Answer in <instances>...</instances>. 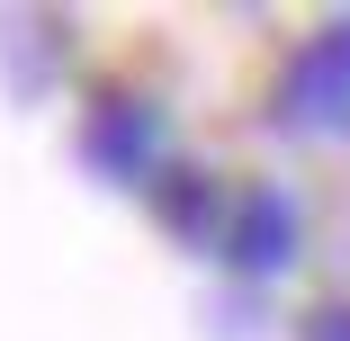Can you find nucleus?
<instances>
[{
  "label": "nucleus",
  "mask_w": 350,
  "mask_h": 341,
  "mask_svg": "<svg viewBox=\"0 0 350 341\" xmlns=\"http://www.w3.org/2000/svg\"><path fill=\"white\" fill-rule=\"evenodd\" d=\"M278 126H306V135L350 126V18H332L314 45H297L288 81H278Z\"/></svg>",
  "instance_id": "f257e3e1"
},
{
  "label": "nucleus",
  "mask_w": 350,
  "mask_h": 341,
  "mask_svg": "<svg viewBox=\"0 0 350 341\" xmlns=\"http://www.w3.org/2000/svg\"><path fill=\"white\" fill-rule=\"evenodd\" d=\"M81 162L99 180H162V108L153 99H135V90H108L81 126Z\"/></svg>",
  "instance_id": "f03ea898"
},
{
  "label": "nucleus",
  "mask_w": 350,
  "mask_h": 341,
  "mask_svg": "<svg viewBox=\"0 0 350 341\" xmlns=\"http://www.w3.org/2000/svg\"><path fill=\"white\" fill-rule=\"evenodd\" d=\"M216 251L243 269V279H278V269L297 260V207H288V189H243Z\"/></svg>",
  "instance_id": "7ed1b4c3"
},
{
  "label": "nucleus",
  "mask_w": 350,
  "mask_h": 341,
  "mask_svg": "<svg viewBox=\"0 0 350 341\" xmlns=\"http://www.w3.org/2000/svg\"><path fill=\"white\" fill-rule=\"evenodd\" d=\"M153 207H162V225L171 234H189V243H225V197H216V180H206V171H189V162H171L162 171V197H153Z\"/></svg>",
  "instance_id": "20e7f679"
},
{
  "label": "nucleus",
  "mask_w": 350,
  "mask_h": 341,
  "mask_svg": "<svg viewBox=\"0 0 350 341\" xmlns=\"http://www.w3.org/2000/svg\"><path fill=\"white\" fill-rule=\"evenodd\" d=\"M306 341H350V305H323V314L306 323Z\"/></svg>",
  "instance_id": "39448f33"
}]
</instances>
